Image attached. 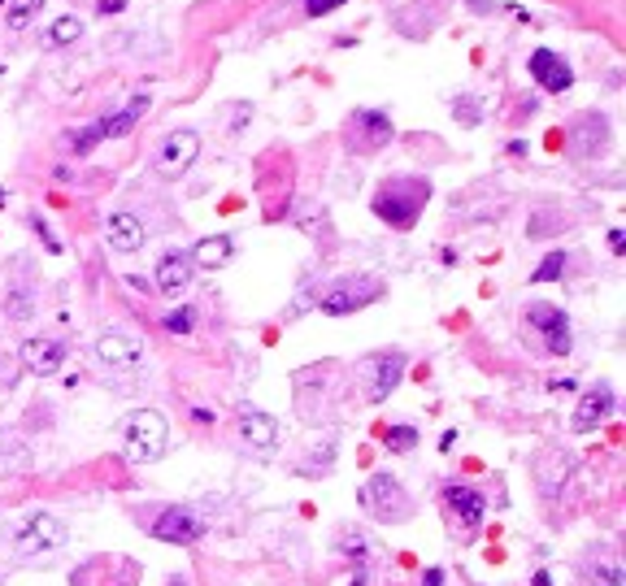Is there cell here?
<instances>
[{
    "label": "cell",
    "mask_w": 626,
    "mask_h": 586,
    "mask_svg": "<svg viewBox=\"0 0 626 586\" xmlns=\"http://www.w3.org/2000/svg\"><path fill=\"white\" fill-rule=\"evenodd\" d=\"M361 374H366V400H370V404H383V400L396 391V383H401L404 356L401 352H378V356H370V361L361 365Z\"/></svg>",
    "instance_id": "cell-10"
},
{
    "label": "cell",
    "mask_w": 626,
    "mask_h": 586,
    "mask_svg": "<svg viewBox=\"0 0 626 586\" xmlns=\"http://www.w3.org/2000/svg\"><path fill=\"white\" fill-rule=\"evenodd\" d=\"M396 131H392V118L383 109H352L349 118V148L352 152H378Z\"/></svg>",
    "instance_id": "cell-7"
},
{
    "label": "cell",
    "mask_w": 626,
    "mask_h": 586,
    "mask_svg": "<svg viewBox=\"0 0 626 586\" xmlns=\"http://www.w3.org/2000/svg\"><path fill=\"white\" fill-rule=\"evenodd\" d=\"M383 283H375V278H340V283H331L322 292V300H318V309H322L326 318H349V313H357V309H366V304H375V300H383Z\"/></svg>",
    "instance_id": "cell-3"
},
{
    "label": "cell",
    "mask_w": 626,
    "mask_h": 586,
    "mask_svg": "<svg viewBox=\"0 0 626 586\" xmlns=\"http://www.w3.org/2000/svg\"><path fill=\"white\" fill-rule=\"evenodd\" d=\"M340 5H349V0H304V14L309 18H322V14H335Z\"/></svg>",
    "instance_id": "cell-32"
},
{
    "label": "cell",
    "mask_w": 626,
    "mask_h": 586,
    "mask_svg": "<svg viewBox=\"0 0 626 586\" xmlns=\"http://www.w3.org/2000/svg\"><path fill=\"white\" fill-rule=\"evenodd\" d=\"M78 35H83V23H78L75 14H66V18H57V23L40 35V44H44V49H66V44H75Z\"/></svg>",
    "instance_id": "cell-22"
},
{
    "label": "cell",
    "mask_w": 626,
    "mask_h": 586,
    "mask_svg": "<svg viewBox=\"0 0 626 586\" xmlns=\"http://www.w3.org/2000/svg\"><path fill=\"white\" fill-rule=\"evenodd\" d=\"M31 313H35V292H31V287H14V292H5V318L26 321Z\"/></svg>",
    "instance_id": "cell-24"
},
{
    "label": "cell",
    "mask_w": 626,
    "mask_h": 586,
    "mask_svg": "<svg viewBox=\"0 0 626 586\" xmlns=\"http://www.w3.org/2000/svg\"><path fill=\"white\" fill-rule=\"evenodd\" d=\"M452 118L461 126H478L483 122V104H478V96H457L452 100Z\"/></svg>",
    "instance_id": "cell-27"
},
{
    "label": "cell",
    "mask_w": 626,
    "mask_h": 586,
    "mask_svg": "<svg viewBox=\"0 0 626 586\" xmlns=\"http://www.w3.org/2000/svg\"><path fill=\"white\" fill-rule=\"evenodd\" d=\"M40 9H44V0H9L5 5V23H9V31H26L40 18Z\"/></svg>",
    "instance_id": "cell-23"
},
{
    "label": "cell",
    "mask_w": 626,
    "mask_h": 586,
    "mask_svg": "<svg viewBox=\"0 0 626 586\" xmlns=\"http://www.w3.org/2000/svg\"><path fill=\"white\" fill-rule=\"evenodd\" d=\"M161 326H166L170 335H192V330H196V313H192V309H175V313L161 318Z\"/></svg>",
    "instance_id": "cell-30"
},
{
    "label": "cell",
    "mask_w": 626,
    "mask_h": 586,
    "mask_svg": "<svg viewBox=\"0 0 626 586\" xmlns=\"http://www.w3.org/2000/svg\"><path fill=\"white\" fill-rule=\"evenodd\" d=\"M18 356H23L26 374H35V378H52L57 369L66 365V343L61 339H26Z\"/></svg>",
    "instance_id": "cell-14"
},
{
    "label": "cell",
    "mask_w": 626,
    "mask_h": 586,
    "mask_svg": "<svg viewBox=\"0 0 626 586\" xmlns=\"http://www.w3.org/2000/svg\"><path fill=\"white\" fill-rule=\"evenodd\" d=\"M152 538H161V543H178V547L201 543L204 538V517H196L192 509H166V513L152 521Z\"/></svg>",
    "instance_id": "cell-12"
},
{
    "label": "cell",
    "mask_w": 626,
    "mask_h": 586,
    "mask_svg": "<svg viewBox=\"0 0 626 586\" xmlns=\"http://www.w3.org/2000/svg\"><path fill=\"white\" fill-rule=\"evenodd\" d=\"M531 586H552V578H549V573H544V569H540V573L531 578Z\"/></svg>",
    "instance_id": "cell-41"
},
{
    "label": "cell",
    "mask_w": 626,
    "mask_h": 586,
    "mask_svg": "<svg viewBox=\"0 0 626 586\" xmlns=\"http://www.w3.org/2000/svg\"><path fill=\"white\" fill-rule=\"evenodd\" d=\"M170 586H187V578H170Z\"/></svg>",
    "instance_id": "cell-43"
},
{
    "label": "cell",
    "mask_w": 626,
    "mask_h": 586,
    "mask_svg": "<svg viewBox=\"0 0 626 586\" xmlns=\"http://www.w3.org/2000/svg\"><path fill=\"white\" fill-rule=\"evenodd\" d=\"M240 435L249 439V447L270 452V447H278V421L270 413H261L257 404H244L240 409Z\"/></svg>",
    "instance_id": "cell-16"
},
{
    "label": "cell",
    "mask_w": 626,
    "mask_h": 586,
    "mask_svg": "<svg viewBox=\"0 0 626 586\" xmlns=\"http://www.w3.org/2000/svg\"><path fill=\"white\" fill-rule=\"evenodd\" d=\"M96 361L104 369H118V374H140L144 347H140L135 335H126V330H104L101 339H96Z\"/></svg>",
    "instance_id": "cell-8"
},
{
    "label": "cell",
    "mask_w": 626,
    "mask_h": 586,
    "mask_svg": "<svg viewBox=\"0 0 626 586\" xmlns=\"http://www.w3.org/2000/svg\"><path fill=\"white\" fill-rule=\"evenodd\" d=\"M192 278H196V266H192V257L187 252H166L161 261H157V292L161 295H178L192 287Z\"/></svg>",
    "instance_id": "cell-15"
},
{
    "label": "cell",
    "mask_w": 626,
    "mask_h": 586,
    "mask_svg": "<svg viewBox=\"0 0 626 586\" xmlns=\"http://www.w3.org/2000/svg\"><path fill=\"white\" fill-rule=\"evenodd\" d=\"M613 404H618V395H613V387H609V383H596L592 391H583V400H578L575 417H570V430H578V435L596 430L604 417L613 413Z\"/></svg>",
    "instance_id": "cell-13"
},
{
    "label": "cell",
    "mask_w": 626,
    "mask_h": 586,
    "mask_svg": "<svg viewBox=\"0 0 626 586\" xmlns=\"http://www.w3.org/2000/svg\"><path fill=\"white\" fill-rule=\"evenodd\" d=\"M361 504L378 513V521H409V513H413V500L404 495V487L392 473H375L361 491Z\"/></svg>",
    "instance_id": "cell-5"
},
{
    "label": "cell",
    "mask_w": 626,
    "mask_h": 586,
    "mask_svg": "<svg viewBox=\"0 0 626 586\" xmlns=\"http://www.w3.org/2000/svg\"><path fill=\"white\" fill-rule=\"evenodd\" d=\"M149 92H135V96L126 100L122 109H118V113H109V118H101V140H118V135H131V131H135V122H140V118H144V113H149Z\"/></svg>",
    "instance_id": "cell-18"
},
{
    "label": "cell",
    "mask_w": 626,
    "mask_h": 586,
    "mask_svg": "<svg viewBox=\"0 0 626 586\" xmlns=\"http://www.w3.org/2000/svg\"><path fill=\"white\" fill-rule=\"evenodd\" d=\"M101 144V126L92 122V126H78V131H70V148H75L78 157H87L92 148Z\"/></svg>",
    "instance_id": "cell-29"
},
{
    "label": "cell",
    "mask_w": 626,
    "mask_h": 586,
    "mask_svg": "<svg viewBox=\"0 0 626 586\" xmlns=\"http://www.w3.org/2000/svg\"><path fill=\"white\" fill-rule=\"evenodd\" d=\"M452 443H457V430H444V439H440V452H452Z\"/></svg>",
    "instance_id": "cell-38"
},
{
    "label": "cell",
    "mask_w": 626,
    "mask_h": 586,
    "mask_svg": "<svg viewBox=\"0 0 626 586\" xmlns=\"http://www.w3.org/2000/svg\"><path fill=\"white\" fill-rule=\"evenodd\" d=\"M349 586H366V569H357V573L349 578Z\"/></svg>",
    "instance_id": "cell-42"
},
{
    "label": "cell",
    "mask_w": 626,
    "mask_h": 586,
    "mask_svg": "<svg viewBox=\"0 0 626 586\" xmlns=\"http://www.w3.org/2000/svg\"><path fill=\"white\" fill-rule=\"evenodd\" d=\"M340 552L349 556V561H357V569L370 561V538L361 535V530H352V535H340Z\"/></svg>",
    "instance_id": "cell-26"
},
{
    "label": "cell",
    "mask_w": 626,
    "mask_h": 586,
    "mask_svg": "<svg viewBox=\"0 0 626 586\" xmlns=\"http://www.w3.org/2000/svg\"><path fill=\"white\" fill-rule=\"evenodd\" d=\"M526 326L544 335V347L552 356H566L570 352V318L557 309V304H526Z\"/></svg>",
    "instance_id": "cell-9"
},
{
    "label": "cell",
    "mask_w": 626,
    "mask_h": 586,
    "mask_svg": "<svg viewBox=\"0 0 626 586\" xmlns=\"http://www.w3.org/2000/svg\"><path fill=\"white\" fill-rule=\"evenodd\" d=\"M444 500H449L452 513L461 517V526H470V530H475L478 521L487 517V500H483L478 491H470V487H449V495H444Z\"/></svg>",
    "instance_id": "cell-21"
},
{
    "label": "cell",
    "mask_w": 626,
    "mask_h": 586,
    "mask_svg": "<svg viewBox=\"0 0 626 586\" xmlns=\"http://www.w3.org/2000/svg\"><path fill=\"white\" fill-rule=\"evenodd\" d=\"M5 200H9V192H0V209H5Z\"/></svg>",
    "instance_id": "cell-44"
},
{
    "label": "cell",
    "mask_w": 626,
    "mask_h": 586,
    "mask_svg": "<svg viewBox=\"0 0 626 586\" xmlns=\"http://www.w3.org/2000/svg\"><path fill=\"white\" fill-rule=\"evenodd\" d=\"M609 248H613L618 257H622V252H626V235H622V230H609Z\"/></svg>",
    "instance_id": "cell-34"
},
{
    "label": "cell",
    "mask_w": 626,
    "mask_h": 586,
    "mask_svg": "<svg viewBox=\"0 0 626 586\" xmlns=\"http://www.w3.org/2000/svg\"><path fill=\"white\" fill-rule=\"evenodd\" d=\"M66 538H70V530H66L61 517L31 513V517L18 521V530H14V547H18L23 556H44V552H57Z\"/></svg>",
    "instance_id": "cell-4"
},
{
    "label": "cell",
    "mask_w": 626,
    "mask_h": 586,
    "mask_svg": "<svg viewBox=\"0 0 626 586\" xmlns=\"http://www.w3.org/2000/svg\"><path fill=\"white\" fill-rule=\"evenodd\" d=\"M104 239H109L113 252H140L144 248V221L135 218V213H126V209H118V213H109V221H104Z\"/></svg>",
    "instance_id": "cell-17"
},
{
    "label": "cell",
    "mask_w": 626,
    "mask_h": 586,
    "mask_svg": "<svg viewBox=\"0 0 626 586\" xmlns=\"http://www.w3.org/2000/svg\"><path fill=\"white\" fill-rule=\"evenodd\" d=\"M604 586H622V573H618V569H609V573H604Z\"/></svg>",
    "instance_id": "cell-40"
},
{
    "label": "cell",
    "mask_w": 626,
    "mask_h": 586,
    "mask_svg": "<svg viewBox=\"0 0 626 586\" xmlns=\"http://www.w3.org/2000/svg\"><path fill=\"white\" fill-rule=\"evenodd\" d=\"M192 257V266L204 269V274H213V269H222L231 257H235V244H231V235H209V239H201V244L187 252Z\"/></svg>",
    "instance_id": "cell-20"
},
{
    "label": "cell",
    "mask_w": 626,
    "mask_h": 586,
    "mask_svg": "<svg viewBox=\"0 0 626 586\" xmlns=\"http://www.w3.org/2000/svg\"><path fill=\"white\" fill-rule=\"evenodd\" d=\"M196 157H201V135L196 131H175L166 144L157 148V174L175 183V178H183L196 166Z\"/></svg>",
    "instance_id": "cell-6"
},
{
    "label": "cell",
    "mask_w": 626,
    "mask_h": 586,
    "mask_svg": "<svg viewBox=\"0 0 626 586\" xmlns=\"http://www.w3.org/2000/svg\"><path fill=\"white\" fill-rule=\"evenodd\" d=\"M426 200H431V187H426L422 178H387V183H378L370 204H375V218H383L387 226L413 230L418 218H422Z\"/></svg>",
    "instance_id": "cell-1"
},
{
    "label": "cell",
    "mask_w": 626,
    "mask_h": 586,
    "mask_svg": "<svg viewBox=\"0 0 626 586\" xmlns=\"http://www.w3.org/2000/svg\"><path fill=\"white\" fill-rule=\"evenodd\" d=\"M422 586H444V569H426V573H422Z\"/></svg>",
    "instance_id": "cell-35"
},
{
    "label": "cell",
    "mask_w": 626,
    "mask_h": 586,
    "mask_svg": "<svg viewBox=\"0 0 626 586\" xmlns=\"http://www.w3.org/2000/svg\"><path fill=\"white\" fill-rule=\"evenodd\" d=\"M526 70H531V78H535L544 92H552V96H561V92H570V87H575V70H570V61H566L561 52H552V49H535V52H531Z\"/></svg>",
    "instance_id": "cell-11"
},
{
    "label": "cell",
    "mask_w": 626,
    "mask_h": 586,
    "mask_svg": "<svg viewBox=\"0 0 626 586\" xmlns=\"http://www.w3.org/2000/svg\"><path fill=\"white\" fill-rule=\"evenodd\" d=\"M166 443H170V426L166 417L152 413V409H140L122 421V447H126V461L135 464H152L166 456Z\"/></svg>",
    "instance_id": "cell-2"
},
{
    "label": "cell",
    "mask_w": 626,
    "mask_h": 586,
    "mask_svg": "<svg viewBox=\"0 0 626 586\" xmlns=\"http://www.w3.org/2000/svg\"><path fill=\"white\" fill-rule=\"evenodd\" d=\"M122 9H126V0H96V14H104V18H113Z\"/></svg>",
    "instance_id": "cell-33"
},
{
    "label": "cell",
    "mask_w": 626,
    "mask_h": 586,
    "mask_svg": "<svg viewBox=\"0 0 626 586\" xmlns=\"http://www.w3.org/2000/svg\"><path fill=\"white\" fill-rule=\"evenodd\" d=\"M5 5H9V0H0V9H5Z\"/></svg>",
    "instance_id": "cell-45"
},
{
    "label": "cell",
    "mask_w": 626,
    "mask_h": 586,
    "mask_svg": "<svg viewBox=\"0 0 626 586\" xmlns=\"http://www.w3.org/2000/svg\"><path fill=\"white\" fill-rule=\"evenodd\" d=\"M192 417H196L201 426H209V421H213V417H218V413H209V409H192Z\"/></svg>",
    "instance_id": "cell-39"
},
{
    "label": "cell",
    "mask_w": 626,
    "mask_h": 586,
    "mask_svg": "<svg viewBox=\"0 0 626 586\" xmlns=\"http://www.w3.org/2000/svg\"><path fill=\"white\" fill-rule=\"evenodd\" d=\"M549 391H575V378H549Z\"/></svg>",
    "instance_id": "cell-36"
},
{
    "label": "cell",
    "mask_w": 626,
    "mask_h": 586,
    "mask_svg": "<svg viewBox=\"0 0 626 586\" xmlns=\"http://www.w3.org/2000/svg\"><path fill=\"white\" fill-rule=\"evenodd\" d=\"M509 157H526V140H509Z\"/></svg>",
    "instance_id": "cell-37"
},
{
    "label": "cell",
    "mask_w": 626,
    "mask_h": 586,
    "mask_svg": "<svg viewBox=\"0 0 626 586\" xmlns=\"http://www.w3.org/2000/svg\"><path fill=\"white\" fill-rule=\"evenodd\" d=\"M570 144H575V152L578 157H596L604 148V135H609V122H604L601 113H583L575 126H570Z\"/></svg>",
    "instance_id": "cell-19"
},
{
    "label": "cell",
    "mask_w": 626,
    "mask_h": 586,
    "mask_svg": "<svg viewBox=\"0 0 626 586\" xmlns=\"http://www.w3.org/2000/svg\"><path fill=\"white\" fill-rule=\"evenodd\" d=\"M566 266H570V257L557 248V252H549V257L535 266V274H531V278H535V283H557V278L566 274Z\"/></svg>",
    "instance_id": "cell-25"
},
{
    "label": "cell",
    "mask_w": 626,
    "mask_h": 586,
    "mask_svg": "<svg viewBox=\"0 0 626 586\" xmlns=\"http://www.w3.org/2000/svg\"><path fill=\"white\" fill-rule=\"evenodd\" d=\"M31 230H35V239H40L44 248H49L52 257H61V252H66V248H61V239L52 235V230H49V221L40 218V213H31Z\"/></svg>",
    "instance_id": "cell-31"
},
{
    "label": "cell",
    "mask_w": 626,
    "mask_h": 586,
    "mask_svg": "<svg viewBox=\"0 0 626 586\" xmlns=\"http://www.w3.org/2000/svg\"><path fill=\"white\" fill-rule=\"evenodd\" d=\"M383 439H387L392 452H413V447H418V430H413V426H387Z\"/></svg>",
    "instance_id": "cell-28"
}]
</instances>
